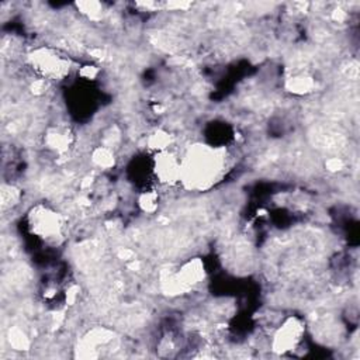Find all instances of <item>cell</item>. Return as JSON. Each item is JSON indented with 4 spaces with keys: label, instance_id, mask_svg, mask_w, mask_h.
<instances>
[{
    "label": "cell",
    "instance_id": "1",
    "mask_svg": "<svg viewBox=\"0 0 360 360\" xmlns=\"http://www.w3.org/2000/svg\"><path fill=\"white\" fill-rule=\"evenodd\" d=\"M226 150L219 146L194 143L181 158V181L190 190H207L226 170Z\"/></svg>",
    "mask_w": 360,
    "mask_h": 360
},
{
    "label": "cell",
    "instance_id": "2",
    "mask_svg": "<svg viewBox=\"0 0 360 360\" xmlns=\"http://www.w3.org/2000/svg\"><path fill=\"white\" fill-rule=\"evenodd\" d=\"M27 63L45 80H60L72 69L70 59L56 49L48 46L34 48L27 53Z\"/></svg>",
    "mask_w": 360,
    "mask_h": 360
},
{
    "label": "cell",
    "instance_id": "3",
    "mask_svg": "<svg viewBox=\"0 0 360 360\" xmlns=\"http://www.w3.org/2000/svg\"><path fill=\"white\" fill-rule=\"evenodd\" d=\"M28 221L31 232L45 242L58 243L63 238V218L48 207H34L28 214Z\"/></svg>",
    "mask_w": 360,
    "mask_h": 360
},
{
    "label": "cell",
    "instance_id": "4",
    "mask_svg": "<svg viewBox=\"0 0 360 360\" xmlns=\"http://www.w3.org/2000/svg\"><path fill=\"white\" fill-rule=\"evenodd\" d=\"M153 174L160 184L173 186L181 181V156L165 149L153 158Z\"/></svg>",
    "mask_w": 360,
    "mask_h": 360
},
{
    "label": "cell",
    "instance_id": "5",
    "mask_svg": "<svg viewBox=\"0 0 360 360\" xmlns=\"http://www.w3.org/2000/svg\"><path fill=\"white\" fill-rule=\"evenodd\" d=\"M304 329L305 328L301 319L295 316L285 319L273 336V343H271L273 350L277 353H285V352L294 350L302 339Z\"/></svg>",
    "mask_w": 360,
    "mask_h": 360
},
{
    "label": "cell",
    "instance_id": "6",
    "mask_svg": "<svg viewBox=\"0 0 360 360\" xmlns=\"http://www.w3.org/2000/svg\"><path fill=\"white\" fill-rule=\"evenodd\" d=\"M204 278V264L200 259H193L186 263L176 274L167 278V291L180 292L186 291Z\"/></svg>",
    "mask_w": 360,
    "mask_h": 360
},
{
    "label": "cell",
    "instance_id": "7",
    "mask_svg": "<svg viewBox=\"0 0 360 360\" xmlns=\"http://www.w3.org/2000/svg\"><path fill=\"white\" fill-rule=\"evenodd\" d=\"M114 333L105 328H96L90 330L80 342V356L82 357H96L97 350L107 346L114 338Z\"/></svg>",
    "mask_w": 360,
    "mask_h": 360
},
{
    "label": "cell",
    "instance_id": "8",
    "mask_svg": "<svg viewBox=\"0 0 360 360\" xmlns=\"http://www.w3.org/2000/svg\"><path fill=\"white\" fill-rule=\"evenodd\" d=\"M44 141L48 149H51L55 153H65L70 145H72V134L68 127L56 125L52 128H48Z\"/></svg>",
    "mask_w": 360,
    "mask_h": 360
},
{
    "label": "cell",
    "instance_id": "9",
    "mask_svg": "<svg viewBox=\"0 0 360 360\" xmlns=\"http://www.w3.org/2000/svg\"><path fill=\"white\" fill-rule=\"evenodd\" d=\"M287 87H288V90H291L294 93L304 94V93L311 91L315 87V80L308 75L300 73L287 80Z\"/></svg>",
    "mask_w": 360,
    "mask_h": 360
},
{
    "label": "cell",
    "instance_id": "10",
    "mask_svg": "<svg viewBox=\"0 0 360 360\" xmlns=\"http://www.w3.org/2000/svg\"><path fill=\"white\" fill-rule=\"evenodd\" d=\"M91 160L100 169H110L111 166H114L115 162L112 150L107 146H98L97 149H94L91 153Z\"/></svg>",
    "mask_w": 360,
    "mask_h": 360
},
{
    "label": "cell",
    "instance_id": "11",
    "mask_svg": "<svg viewBox=\"0 0 360 360\" xmlns=\"http://www.w3.org/2000/svg\"><path fill=\"white\" fill-rule=\"evenodd\" d=\"M20 198H21V193L17 187H14L11 184L1 186V207H3V210L17 205Z\"/></svg>",
    "mask_w": 360,
    "mask_h": 360
},
{
    "label": "cell",
    "instance_id": "12",
    "mask_svg": "<svg viewBox=\"0 0 360 360\" xmlns=\"http://www.w3.org/2000/svg\"><path fill=\"white\" fill-rule=\"evenodd\" d=\"M170 141L172 139H170L169 132L158 129L153 134H150V136L148 138V145H149L150 149H155L156 152H160V150H165V149L169 148Z\"/></svg>",
    "mask_w": 360,
    "mask_h": 360
},
{
    "label": "cell",
    "instance_id": "13",
    "mask_svg": "<svg viewBox=\"0 0 360 360\" xmlns=\"http://www.w3.org/2000/svg\"><path fill=\"white\" fill-rule=\"evenodd\" d=\"M158 194L148 191L141 195L139 198V205L145 212H153L158 208Z\"/></svg>",
    "mask_w": 360,
    "mask_h": 360
},
{
    "label": "cell",
    "instance_id": "14",
    "mask_svg": "<svg viewBox=\"0 0 360 360\" xmlns=\"http://www.w3.org/2000/svg\"><path fill=\"white\" fill-rule=\"evenodd\" d=\"M10 343L17 350H22V349L28 347V340H27L25 335L20 329H13L10 332Z\"/></svg>",
    "mask_w": 360,
    "mask_h": 360
}]
</instances>
